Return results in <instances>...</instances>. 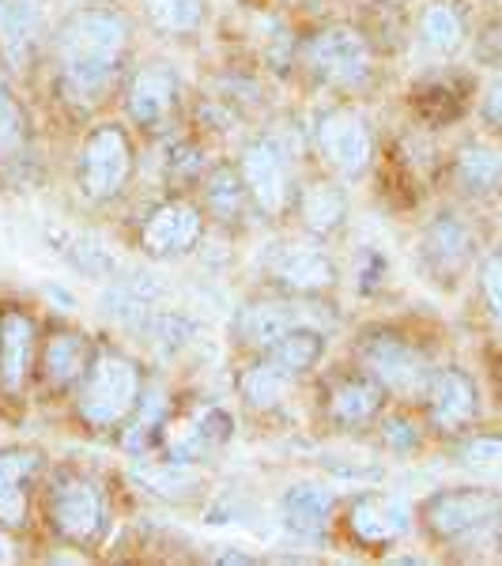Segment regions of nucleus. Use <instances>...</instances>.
<instances>
[{
  "instance_id": "f257e3e1",
  "label": "nucleus",
  "mask_w": 502,
  "mask_h": 566,
  "mask_svg": "<svg viewBox=\"0 0 502 566\" xmlns=\"http://www.w3.org/2000/svg\"><path fill=\"white\" fill-rule=\"evenodd\" d=\"M125 39H129V27L114 12L87 8V12L69 15L65 27L57 31L61 80H65L69 95L95 98L98 91H106L117 57L125 50Z\"/></svg>"
},
{
  "instance_id": "f03ea898",
  "label": "nucleus",
  "mask_w": 502,
  "mask_h": 566,
  "mask_svg": "<svg viewBox=\"0 0 502 566\" xmlns=\"http://www.w3.org/2000/svg\"><path fill=\"white\" fill-rule=\"evenodd\" d=\"M140 400V370L133 359L117 352L95 355V363L84 370V386H80V416L91 427H114L136 408Z\"/></svg>"
},
{
  "instance_id": "7ed1b4c3",
  "label": "nucleus",
  "mask_w": 502,
  "mask_h": 566,
  "mask_svg": "<svg viewBox=\"0 0 502 566\" xmlns=\"http://www.w3.org/2000/svg\"><path fill=\"white\" fill-rule=\"evenodd\" d=\"M499 514H502V499L480 488L438 491L423 506V522L431 525V533L442 536V541H469V536L495 525Z\"/></svg>"
},
{
  "instance_id": "20e7f679",
  "label": "nucleus",
  "mask_w": 502,
  "mask_h": 566,
  "mask_svg": "<svg viewBox=\"0 0 502 566\" xmlns=\"http://www.w3.org/2000/svg\"><path fill=\"white\" fill-rule=\"evenodd\" d=\"M133 170L129 136L117 125H98L80 151V189L87 200H109Z\"/></svg>"
},
{
  "instance_id": "39448f33",
  "label": "nucleus",
  "mask_w": 502,
  "mask_h": 566,
  "mask_svg": "<svg viewBox=\"0 0 502 566\" xmlns=\"http://www.w3.org/2000/svg\"><path fill=\"white\" fill-rule=\"evenodd\" d=\"M103 495L87 476H76V472H65L50 491V522L65 541L72 544H91L103 528Z\"/></svg>"
},
{
  "instance_id": "423d86ee",
  "label": "nucleus",
  "mask_w": 502,
  "mask_h": 566,
  "mask_svg": "<svg viewBox=\"0 0 502 566\" xmlns=\"http://www.w3.org/2000/svg\"><path fill=\"white\" fill-rule=\"evenodd\" d=\"M359 359L367 363V370L381 381L386 389L397 392H416L427 386V363L405 336L397 333H374L359 344Z\"/></svg>"
},
{
  "instance_id": "0eeeda50",
  "label": "nucleus",
  "mask_w": 502,
  "mask_h": 566,
  "mask_svg": "<svg viewBox=\"0 0 502 566\" xmlns=\"http://www.w3.org/2000/svg\"><path fill=\"white\" fill-rule=\"evenodd\" d=\"M306 57L317 76L328 80V84H359L370 72V50L363 42V34L352 31V27H328V31H322L310 42Z\"/></svg>"
},
{
  "instance_id": "6e6552de",
  "label": "nucleus",
  "mask_w": 502,
  "mask_h": 566,
  "mask_svg": "<svg viewBox=\"0 0 502 566\" xmlns=\"http://www.w3.org/2000/svg\"><path fill=\"white\" fill-rule=\"evenodd\" d=\"M200 239V212L186 200H170V205L155 208L144 223L140 245L148 258H181L189 253Z\"/></svg>"
},
{
  "instance_id": "1a4fd4ad",
  "label": "nucleus",
  "mask_w": 502,
  "mask_h": 566,
  "mask_svg": "<svg viewBox=\"0 0 502 566\" xmlns=\"http://www.w3.org/2000/svg\"><path fill=\"white\" fill-rule=\"evenodd\" d=\"M348 525L355 541L363 544H394L412 528V510L397 495H381V491H367L352 502Z\"/></svg>"
},
{
  "instance_id": "9d476101",
  "label": "nucleus",
  "mask_w": 502,
  "mask_h": 566,
  "mask_svg": "<svg viewBox=\"0 0 502 566\" xmlns=\"http://www.w3.org/2000/svg\"><path fill=\"white\" fill-rule=\"evenodd\" d=\"M317 144L322 155L344 175H359L370 163V133L363 125V117L348 114V109H336L317 125Z\"/></svg>"
},
{
  "instance_id": "9b49d317",
  "label": "nucleus",
  "mask_w": 502,
  "mask_h": 566,
  "mask_svg": "<svg viewBox=\"0 0 502 566\" xmlns=\"http://www.w3.org/2000/svg\"><path fill=\"white\" fill-rule=\"evenodd\" d=\"M242 178H245V189L258 197V205L264 208V212L269 216L284 212V205H287V159L276 144L272 140L250 144L242 155Z\"/></svg>"
},
{
  "instance_id": "f8f14e48",
  "label": "nucleus",
  "mask_w": 502,
  "mask_h": 566,
  "mask_svg": "<svg viewBox=\"0 0 502 566\" xmlns=\"http://www.w3.org/2000/svg\"><path fill=\"white\" fill-rule=\"evenodd\" d=\"M269 272L291 291H325L336 283V264L314 245H272Z\"/></svg>"
},
{
  "instance_id": "ddd939ff",
  "label": "nucleus",
  "mask_w": 502,
  "mask_h": 566,
  "mask_svg": "<svg viewBox=\"0 0 502 566\" xmlns=\"http://www.w3.org/2000/svg\"><path fill=\"white\" fill-rule=\"evenodd\" d=\"M42 469V453L34 450H0V525L20 528L27 522V495L31 480Z\"/></svg>"
},
{
  "instance_id": "4468645a",
  "label": "nucleus",
  "mask_w": 502,
  "mask_h": 566,
  "mask_svg": "<svg viewBox=\"0 0 502 566\" xmlns=\"http://www.w3.org/2000/svg\"><path fill=\"white\" fill-rule=\"evenodd\" d=\"M178 103V76L170 69H144L129 87V114L144 129H159Z\"/></svg>"
},
{
  "instance_id": "2eb2a0df",
  "label": "nucleus",
  "mask_w": 502,
  "mask_h": 566,
  "mask_svg": "<svg viewBox=\"0 0 502 566\" xmlns=\"http://www.w3.org/2000/svg\"><path fill=\"white\" fill-rule=\"evenodd\" d=\"M227 438H231V416L223 408H208V412L194 416L189 423H181V431H175V438H170V461H208Z\"/></svg>"
},
{
  "instance_id": "dca6fc26",
  "label": "nucleus",
  "mask_w": 502,
  "mask_h": 566,
  "mask_svg": "<svg viewBox=\"0 0 502 566\" xmlns=\"http://www.w3.org/2000/svg\"><path fill=\"white\" fill-rule=\"evenodd\" d=\"M427 397H431V416L438 427L453 431V427L469 423L477 416V389H472L469 374L461 370H438L427 381Z\"/></svg>"
},
{
  "instance_id": "f3484780",
  "label": "nucleus",
  "mask_w": 502,
  "mask_h": 566,
  "mask_svg": "<svg viewBox=\"0 0 502 566\" xmlns=\"http://www.w3.org/2000/svg\"><path fill=\"white\" fill-rule=\"evenodd\" d=\"M381 381L374 378H363V374H355V378H344L341 386L328 392V416L336 419V423L344 427H363L367 419L378 416L381 408Z\"/></svg>"
},
{
  "instance_id": "a211bd4d",
  "label": "nucleus",
  "mask_w": 502,
  "mask_h": 566,
  "mask_svg": "<svg viewBox=\"0 0 502 566\" xmlns=\"http://www.w3.org/2000/svg\"><path fill=\"white\" fill-rule=\"evenodd\" d=\"M472 253V234L458 216H438L423 234V258L438 272H458Z\"/></svg>"
},
{
  "instance_id": "6ab92c4d",
  "label": "nucleus",
  "mask_w": 502,
  "mask_h": 566,
  "mask_svg": "<svg viewBox=\"0 0 502 566\" xmlns=\"http://www.w3.org/2000/svg\"><path fill=\"white\" fill-rule=\"evenodd\" d=\"M295 325H299L295 314H291L284 303H250L239 310V317H234V336H239L242 344H250V348L269 352L272 344Z\"/></svg>"
},
{
  "instance_id": "aec40b11",
  "label": "nucleus",
  "mask_w": 502,
  "mask_h": 566,
  "mask_svg": "<svg viewBox=\"0 0 502 566\" xmlns=\"http://www.w3.org/2000/svg\"><path fill=\"white\" fill-rule=\"evenodd\" d=\"M31 344H34V325L23 314H4V322H0V378H4L8 389L23 386Z\"/></svg>"
},
{
  "instance_id": "412c9836",
  "label": "nucleus",
  "mask_w": 502,
  "mask_h": 566,
  "mask_svg": "<svg viewBox=\"0 0 502 566\" xmlns=\"http://www.w3.org/2000/svg\"><path fill=\"white\" fill-rule=\"evenodd\" d=\"M299 212H303V223L314 234H328L348 216V197H344V189L333 186V181H310L303 189V197H299Z\"/></svg>"
},
{
  "instance_id": "4be33fe9",
  "label": "nucleus",
  "mask_w": 502,
  "mask_h": 566,
  "mask_svg": "<svg viewBox=\"0 0 502 566\" xmlns=\"http://www.w3.org/2000/svg\"><path fill=\"white\" fill-rule=\"evenodd\" d=\"M45 381L57 389L72 386L76 378H84L87 370V340L80 333H53L42 355Z\"/></svg>"
},
{
  "instance_id": "5701e85b",
  "label": "nucleus",
  "mask_w": 502,
  "mask_h": 566,
  "mask_svg": "<svg viewBox=\"0 0 502 566\" xmlns=\"http://www.w3.org/2000/svg\"><path fill=\"white\" fill-rule=\"evenodd\" d=\"M322 352H325L322 333H317V328L295 325V328H287V333L280 336V340L269 348V363H276V367L284 370V374H291V378H299V374H306V370H314V367H317Z\"/></svg>"
},
{
  "instance_id": "b1692460",
  "label": "nucleus",
  "mask_w": 502,
  "mask_h": 566,
  "mask_svg": "<svg viewBox=\"0 0 502 566\" xmlns=\"http://www.w3.org/2000/svg\"><path fill=\"white\" fill-rule=\"evenodd\" d=\"M328 514H333V495L314 488V483H295L284 495V517L295 533H322L328 525Z\"/></svg>"
},
{
  "instance_id": "393cba45",
  "label": "nucleus",
  "mask_w": 502,
  "mask_h": 566,
  "mask_svg": "<svg viewBox=\"0 0 502 566\" xmlns=\"http://www.w3.org/2000/svg\"><path fill=\"white\" fill-rule=\"evenodd\" d=\"M419 42L431 53H458L464 42V20L458 15V8L446 4V0H435V4L423 8L419 15Z\"/></svg>"
},
{
  "instance_id": "a878e982",
  "label": "nucleus",
  "mask_w": 502,
  "mask_h": 566,
  "mask_svg": "<svg viewBox=\"0 0 502 566\" xmlns=\"http://www.w3.org/2000/svg\"><path fill=\"white\" fill-rule=\"evenodd\" d=\"M39 34V4L34 0H0V42L4 50L23 53Z\"/></svg>"
},
{
  "instance_id": "bb28decb",
  "label": "nucleus",
  "mask_w": 502,
  "mask_h": 566,
  "mask_svg": "<svg viewBox=\"0 0 502 566\" xmlns=\"http://www.w3.org/2000/svg\"><path fill=\"white\" fill-rule=\"evenodd\" d=\"M205 197L219 219H239L245 205V178L234 167H216L205 181Z\"/></svg>"
},
{
  "instance_id": "cd10ccee",
  "label": "nucleus",
  "mask_w": 502,
  "mask_h": 566,
  "mask_svg": "<svg viewBox=\"0 0 502 566\" xmlns=\"http://www.w3.org/2000/svg\"><path fill=\"white\" fill-rule=\"evenodd\" d=\"M287 386H291V374H284L269 359L242 374V397L250 400L253 408H276L280 400H284Z\"/></svg>"
},
{
  "instance_id": "c85d7f7f",
  "label": "nucleus",
  "mask_w": 502,
  "mask_h": 566,
  "mask_svg": "<svg viewBox=\"0 0 502 566\" xmlns=\"http://www.w3.org/2000/svg\"><path fill=\"white\" fill-rule=\"evenodd\" d=\"M458 181L469 193H491L502 181V155L488 148H464L458 159Z\"/></svg>"
},
{
  "instance_id": "c756f323",
  "label": "nucleus",
  "mask_w": 502,
  "mask_h": 566,
  "mask_svg": "<svg viewBox=\"0 0 502 566\" xmlns=\"http://www.w3.org/2000/svg\"><path fill=\"white\" fill-rule=\"evenodd\" d=\"M144 8H148L151 23L170 34L194 31L205 15V0H144Z\"/></svg>"
},
{
  "instance_id": "7c9ffc66",
  "label": "nucleus",
  "mask_w": 502,
  "mask_h": 566,
  "mask_svg": "<svg viewBox=\"0 0 502 566\" xmlns=\"http://www.w3.org/2000/svg\"><path fill=\"white\" fill-rule=\"evenodd\" d=\"M27 144V122L23 109L8 95V87L0 84V159H20Z\"/></svg>"
},
{
  "instance_id": "2f4dec72",
  "label": "nucleus",
  "mask_w": 502,
  "mask_h": 566,
  "mask_svg": "<svg viewBox=\"0 0 502 566\" xmlns=\"http://www.w3.org/2000/svg\"><path fill=\"white\" fill-rule=\"evenodd\" d=\"M461 464L469 472H477L483 480H499L502 476V438H472L461 446Z\"/></svg>"
},
{
  "instance_id": "473e14b6",
  "label": "nucleus",
  "mask_w": 502,
  "mask_h": 566,
  "mask_svg": "<svg viewBox=\"0 0 502 566\" xmlns=\"http://www.w3.org/2000/svg\"><path fill=\"white\" fill-rule=\"evenodd\" d=\"M480 287H483V298H488V310L502 322V253H491V258L480 264Z\"/></svg>"
},
{
  "instance_id": "72a5a7b5",
  "label": "nucleus",
  "mask_w": 502,
  "mask_h": 566,
  "mask_svg": "<svg viewBox=\"0 0 502 566\" xmlns=\"http://www.w3.org/2000/svg\"><path fill=\"white\" fill-rule=\"evenodd\" d=\"M144 483H155V491H189L194 488V476L186 469H178V461H170V469H151L144 472Z\"/></svg>"
},
{
  "instance_id": "f704fd0d",
  "label": "nucleus",
  "mask_w": 502,
  "mask_h": 566,
  "mask_svg": "<svg viewBox=\"0 0 502 566\" xmlns=\"http://www.w3.org/2000/svg\"><path fill=\"white\" fill-rule=\"evenodd\" d=\"M381 434H386V442L394 446L397 453H408V450L416 446V438H419V434H416V427H412V423H405V419H389L386 431H381Z\"/></svg>"
},
{
  "instance_id": "c9c22d12",
  "label": "nucleus",
  "mask_w": 502,
  "mask_h": 566,
  "mask_svg": "<svg viewBox=\"0 0 502 566\" xmlns=\"http://www.w3.org/2000/svg\"><path fill=\"white\" fill-rule=\"evenodd\" d=\"M483 114H488V122L502 133V80L488 91V98H483Z\"/></svg>"
},
{
  "instance_id": "e433bc0d",
  "label": "nucleus",
  "mask_w": 502,
  "mask_h": 566,
  "mask_svg": "<svg viewBox=\"0 0 502 566\" xmlns=\"http://www.w3.org/2000/svg\"><path fill=\"white\" fill-rule=\"evenodd\" d=\"M219 563H253V559H250V555H223Z\"/></svg>"
},
{
  "instance_id": "4c0bfd02",
  "label": "nucleus",
  "mask_w": 502,
  "mask_h": 566,
  "mask_svg": "<svg viewBox=\"0 0 502 566\" xmlns=\"http://www.w3.org/2000/svg\"><path fill=\"white\" fill-rule=\"evenodd\" d=\"M0 559H4V552H0Z\"/></svg>"
}]
</instances>
